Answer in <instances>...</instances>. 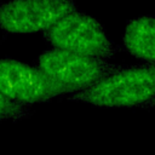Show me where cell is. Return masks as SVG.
Segmentation results:
<instances>
[{
	"label": "cell",
	"instance_id": "cell-4",
	"mask_svg": "<svg viewBox=\"0 0 155 155\" xmlns=\"http://www.w3.org/2000/svg\"><path fill=\"white\" fill-rule=\"evenodd\" d=\"M0 91L12 101L25 105L74 93V90L56 82L39 67L10 58L0 59Z\"/></svg>",
	"mask_w": 155,
	"mask_h": 155
},
{
	"label": "cell",
	"instance_id": "cell-3",
	"mask_svg": "<svg viewBox=\"0 0 155 155\" xmlns=\"http://www.w3.org/2000/svg\"><path fill=\"white\" fill-rule=\"evenodd\" d=\"M38 67L52 80L74 92L92 86L121 68L105 59L59 48L42 52L38 58Z\"/></svg>",
	"mask_w": 155,
	"mask_h": 155
},
{
	"label": "cell",
	"instance_id": "cell-7",
	"mask_svg": "<svg viewBox=\"0 0 155 155\" xmlns=\"http://www.w3.org/2000/svg\"><path fill=\"white\" fill-rule=\"evenodd\" d=\"M30 115L29 105L18 103L8 98L0 91V121L5 120H21Z\"/></svg>",
	"mask_w": 155,
	"mask_h": 155
},
{
	"label": "cell",
	"instance_id": "cell-2",
	"mask_svg": "<svg viewBox=\"0 0 155 155\" xmlns=\"http://www.w3.org/2000/svg\"><path fill=\"white\" fill-rule=\"evenodd\" d=\"M44 38L53 48L105 61L115 53V46L101 22L78 10L61 18L44 33Z\"/></svg>",
	"mask_w": 155,
	"mask_h": 155
},
{
	"label": "cell",
	"instance_id": "cell-5",
	"mask_svg": "<svg viewBox=\"0 0 155 155\" xmlns=\"http://www.w3.org/2000/svg\"><path fill=\"white\" fill-rule=\"evenodd\" d=\"M75 10L74 0H10L0 4V30L10 34L45 33Z\"/></svg>",
	"mask_w": 155,
	"mask_h": 155
},
{
	"label": "cell",
	"instance_id": "cell-1",
	"mask_svg": "<svg viewBox=\"0 0 155 155\" xmlns=\"http://www.w3.org/2000/svg\"><path fill=\"white\" fill-rule=\"evenodd\" d=\"M68 99L102 108H149L155 101V63L121 67Z\"/></svg>",
	"mask_w": 155,
	"mask_h": 155
},
{
	"label": "cell",
	"instance_id": "cell-6",
	"mask_svg": "<svg viewBox=\"0 0 155 155\" xmlns=\"http://www.w3.org/2000/svg\"><path fill=\"white\" fill-rule=\"evenodd\" d=\"M122 45L133 57L155 63V16H139L127 22Z\"/></svg>",
	"mask_w": 155,
	"mask_h": 155
},
{
	"label": "cell",
	"instance_id": "cell-8",
	"mask_svg": "<svg viewBox=\"0 0 155 155\" xmlns=\"http://www.w3.org/2000/svg\"><path fill=\"white\" fill-rule=\"evenodd\" d=\"M151 107H155V101H154V102H153V103L149 105V108H151Z\"/></svg>",
	"mask_w": 155,
	"mask_h": 155
}]
</instances>
